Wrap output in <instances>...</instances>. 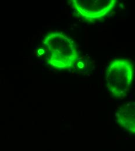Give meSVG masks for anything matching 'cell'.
<instances>
[{
    "mask_svg": "<svg viewBox=\"0 0 135 151\" xmlns=\"http://www.w3.org/2000/svg\"><path fill=\"white\" fill-rule=\"evenodd\" d=\"M118 124L129 132L135 134V101L121 105L116 113Z\"/></svg>",
    "mask_w": 135,
    "mask_h": 151,
    "instance_id": "cell-4",
    "label": "cell"
},
{
    "mask_svg": "<svg viewBox=\"0 0 135 151\" xmlns=\"http://www.w3.org/2000/svg\"><path fill=\"white\" fill-rule=\"evenodd\" d=\"M134 66L129 60L119 58L112 61L107 66L106 86L113 96L122 99L127 96L134 79Z\"/></svg>",
    "mask_w": 135,
    "mask_h": 151,
    "instance_id": "cell-2",
    "label": "cell"
},
{
    "mask_svg": "<svg viewBox=\"0 0 135 151\" xmlns=\"http://www.w3.org/2000/svg\"><path fill=\"white\" fill-rule=\"evenodd\" d=\"M42 46L47 63L58 70L72 68L79 57L76 42L62 32L47 33L42 39Z\"/></svg>",
    "mask_w": 135,
    "mask_h": 151,
    "instance_id": "cell-1",
    "label": "cell"
},
{
    "mask_svg": "<svg viewBox=\"0 0 135 151\" xmlns=\"http://www.w3.org/2000/svg\"><path fill=\"white\" fill-rule=\"evenodd\" d=\"M116 0H73L71 1L77 18L93 23L106 18L115 9Z\"/></svg>",
    "mask_w": 135,
    "mask_h": 151,
    "instance_id": "cell-3",
    "label": "cell"
}]
</instances>
